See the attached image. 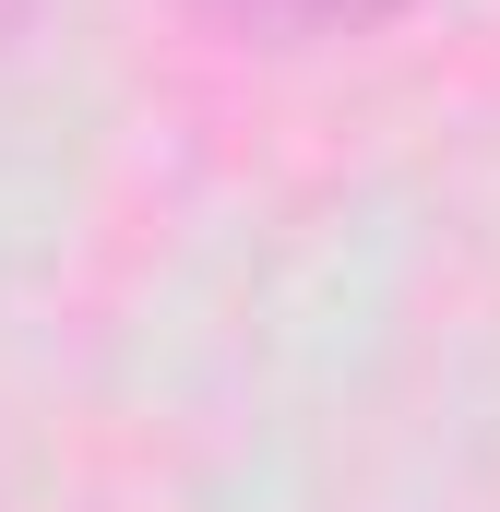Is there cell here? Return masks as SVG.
<instances>
[{"instance_id":"cell-1","label":"cell","mask_w":500,"mask_h":512,"mask_svg":"<svg viewBox=\"0 0 500 512\" xmlns=\"http://www.w3.org/2000/svg\"><path fill=\"white\" fill-rule=\"evenodd\" d=\"M417 0H203V24H227L250 48H334V36H370Z\"/></svg>"}]
</instances>
